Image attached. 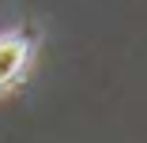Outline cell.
Listing matches in <instances>:
<instances>
[{
	"label": "cell",
	"mask_w": 147,
	"mask_h": 143,
	"mask_svg": "<svg viewBox=\"0 0 147 143\" xmlns=\"http://www.w3.org/2000/svg\"><path fill=\"white\" fill-rule=\"evenodd\" d=\"M34 56V38L11 30V34H0V91H8L11 83H19V75L26 72Z\"/></svg>",
	"instance_id": "obj_1"
}]
</instances>
